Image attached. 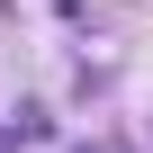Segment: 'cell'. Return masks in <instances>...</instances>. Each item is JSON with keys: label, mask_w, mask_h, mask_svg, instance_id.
I'll return each mask as SVG.
<instances>
[{"label": "cell", "mask_w": 153, "mask_h": 153, "mask_svg": "<svg viewBox=\"0 0 153 153\" xmlns=\"http://www.w3.org/2000/svg\"><path fill=\"white\" fill-rule=\"evenodd\" d=\"M90 153H108V144H90Z\"/></svg>", "instance_id": "2"}, {"label": "cell", "mask_w": 153, "mask_h": 153, "mask_svg": "<svg viewBox=\"0 0 153 153\" xmlns=\"http://www.w3.org/2000/svg\"><path fill=\"white\" fill-rule=\"evenodd\" d=\"M54 135V117L45 108H18V117H0V153H27V144H45Z\"/></svg>", "instance_id": "1"}]
</instances>
